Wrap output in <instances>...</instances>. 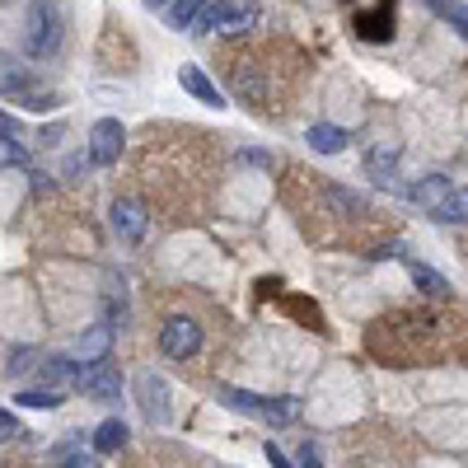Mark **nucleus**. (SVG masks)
Here are the masks:
<instances>
[{"instance_id": "f03ea898", "label": "nucleus", "mask_w": 468, "mask_h": 468, "mask_svg": "<svg viewBox=\"0 0 468 468\" xmlns=\"http://www.w3.org/2000/svg\"><path fill=\"white\" fill-rule=\"evenodd\" d=\"M197 347H201L197 319H169L165 328H159V352L169 361H188V356H197Z\"/></svg>"}, {"instance_id": "6e6552de", "label": "nucleus", "mask_w": 468, "mask_h": 468, "mask_svg": "<svg viewBox=\"0 0 468 468\" xmlns=\"http://www.w3.org/2000/svg\"><path fill=\"white\" fill-rule=\"evenodd\" d=\"M356 38L361 43H389L394 38V14L389 10H361L356 14Z\"/></svg>"}, {"instance_id": "9b49d317", "label": "nucleus", "mask_w": 468, "mask_h": 468, "mask_svg": "<svg viewBox=\"0 0 468 468\" xmlns=\"http://www.w3.org/2000/svg\"><path fill=\"white\" fill-rule=\"evenodd\" d=\"M132 436H127V421H117V417H108V421H98L94 426V450L98 455H113V450H122Z\"/></svg>"}, {"instance_id": "f8f14e48", "label": "nucleus", "mask_w": 468, "mask_h": 468, "mask_svg": "<svg viewBox=\"0 0 468 468\" xmlns=\"http://www.w3.org/2000/svg\"><path fill=\"white\" fill-rule=\"evenodd\" d=\"M408 272H413V286H417L421 295H431V300H445V295H450V291H455V286H450V281H445V277H440L436 268H426V262H413V268H408Z\"/></svg>"}, {"instance_id": "5701e85b", "label": "nucleus", "mask_w": 468, "mask_h": 468, "mask_svg": "<svg viewBox=\"0 0 468 468\" xmlns=\"http://www.w3.org/2000/svg\"><path fill=\"white\" fill-rule=\"evenodd\" d=\"M220 10H225L220 0H216V5H201L197 19H192V33H216L220 29Z\"/></svg>"}, {"instance_id": "cd10ccee", "label": "nucleus", "mask_w": 468, "mask_h": 468, "mask_svg": "<svg viewBox=\"0 0 468 468\" xmlns=\"http://www.w3.org/2000/svg\"><path fill=\"white\" fill-rule=\"evenodd\" d=\"M239 159L243 165H258V169H272V155H262V150H243Z\"/></svg>"}, {"instance_id": "7ed1b4c3", "label": "nucleus", "mask_w": 468, "mask_h": 468, "mask_svg": "<svg viewBox=\"0 0 468 468\" xmlns=\"http://www.w3.org/2000/svg\"><path fill=\"white\" fill-rule=\"evenodd\" d=\"M122 140H127V132H122V122L117 117H98L94 122V132H89V159L94 165H117L122 159Z\"/></svg>"}, {"instance_id": "4be33fe9", "label": "nucleus", "mask_w": 468, "mask_h": 468, "mask_svg": "<svg viewBox=\"0 0 468 468\" xmlns=\"http://www.w3.org/2000/svg\"><path fill=\"white\" fill-rule=\"evenodd\" d=\"M431 5H436V14L445 19V24H455L468 38V5H455V0H431Z\"/></svg>"}, {"instance_id": "1a4fd4ad", "label": "nucleus", "mask_w": 468, "mask_h": 468, "mask_svg": "<svg viewBox=\"0 0 468 468\" xmlns=\"http://www.w3.org/2000/svg\"><path fill=\"white\" fill-rule=\"evenodd\" d=\"M450 192H455V183L445 178V174H431V178H421V183H413V188H408V197H413V201H421L426 211H436Z\"/></svg>"}, {"instance_id": "20e7f679", "label": "nucleus", "mask_w": 468, "mask_h": 468, "mask_svg": "<svg viewBox=\"0 0 468 468\" xmlns=\"http://www.w3.org/2000/svg\"><path fill=\"white\" fill-rule=\"evenodd\" d=\"M136 389H140V413H146V421H150V426L169 421V384H165V379H159L155 370H146Z\"/></svg>"}, {"instance_id": "39448f33", "label": "nucleus", "mask_w": 468, "mask_h": 468, "mask_svg": "<svg viewBox=\"0 0 468 468\" xmlns=\"http://www.w3.org/2000/svg\"><path fill=\"white\" fill-rule=\"evenodd\" d=\"M178 85L188 89L197 104H207V108H225V94L211 85V75L201 71V66H178Z\"/></svg>"}, {"instance_id": "c756f323", "label": "nucleus", "mask_w": 468, "mask_h": 468, "mask_svg": "<svg viewBox=\"0 0 468 468\" xmlns=\"http://www.w3.org/2000/svg\"><path fill=\"white\" fill-rule=\"evenodd\" d=\"M56 136H61V122H56V127H43V136H38V140H43V146H56Z\"/></svg>"}, {"instance_id": "2eb2a0df", "label": "nucleus", "mask_w": 468, "mask_h": 468, "mask_svg": "<svg viewBox=\"0 0 468 468\" xmlns=\"http://www.w3.org/2000/svg\"><path fill=\"white\" fill-rule=\"evenodd\" d=\"M207 5V0H169L165 5V19H169V29H178V33H192V19H197V10Z\"/></svg>"}, {"instance_id": "412c9836", "label": "nucleus", "mask_w": 468, "mask_h": 468, "mask_svg": "<svg viewBox=\"0 0 468 468\" xmlns=\"http://www.w3.org/2000/svg\"><path fill=\"white\" fill-rule=\"evenodd\" d=\"M225 403L234 413H249V417H262V403L268 398H258V394H249V389H225Z\"/></svg>"}, {"instance_id": "a878e982", "label": "nucleus", "mask_w": 468, "mask_h": 468, "mask_svg": "<svg viewBox=\"0 0 468 468\" xmlns=\"http://www.w3.org/2000/svg\"><path fill=\"white\" fill-rule=\"evenodd\" d=\"M295 468H323V459H319V450H314V440L300 445V464H295Z\"/></svg>"}, {"instance_id": "423d86ee", "label": "nucleus", "mask_w": 468, "mask_h": 468, "mask_svg": "<svg viewBox=\"0 0 468 468\" xmlns=\"http://www.w3.org/2000/svg\"><path fill=\"white\" fill-rule=\"evenodd\" d=\"M61 43V24H56V14L47 10H33V38H29V56H52Z\"/></svg>"}, {"instance_id": "6ab92c4d", "label": "nucleus", "mask_w": 468, "mask_h": 468, "mask_svg": "<svg viewBox=\"0 0 468 468\" xmlns=\"http://www.w3.org/2000/svg\"><path fill=\"white\" fill-rule=\"evenodd\" d=\"M108 342H113V328H94L89 337H80V356H85V361H104Z\"/></svg>"}, {"instance_id": "0eeeda50", "label": "nucleus", "mask_w": 468, "mask_h": 468, "mask_svg": "<svg viewBox=\"0 0 468 468\" xmlns=\"http://www.w3.org/2000/svg\"><path fill=\"white\" fill-rule=\"evenodd\" d=\"M113 230L127 239V243H136L140 234H146V211L136 207V201H127V197H117L113 201Z\"/></svg>"}, {"instance_id": "c85d7f7f", "label": "nucleus", "mask_w": 468, "mask_h": 468, "mask_svg": "<svg viewBox=\"0 0 468 468\" xmlns=\"http://www.w3.org/2000/svg\"><path fill=\"white\" fill-rule=\"evenodd\" d=\"M14 431H19L14 413H5V408H0V440H5V436H14Z\"/></svg>"}, {"instance_id": "393cba45", "label": "nucleus", "mask_w": 468, "mask_h": 468, "mask_svg": "<svg viewBox=\"0 0 468 468\" xmlns=\"http://www.w3.org/2000/svg\"><path fill=\"white\" fill-rule=\"evenodd\" d=\"M19 104L33 108V113H43V108H52V104H56V98H52V94H29V89H24V94H19Z\"/></svg>"}, {"instance_id": "4468645a", "label": "nucleus", "mask_w": 468, "mask_h": 468, "mask_svg": "<svg viewBox=\"0 0 468 468\" xmlns=\"http://www.w3.org/2000/svg\"><path fill=\"white\" fill-rule=\"evenodd\" d=\"M394 159H398V150L389 146V150H370V155H365V169H370V178L379 183V188H394Z\"/></svg>"}, {"instance_id": "dca6fc26", "label": "nucleus", "mask_w": 468, "mask_h": 468, "mask_svg": "<svg viewBox=\"0 0 468 468\" xmlns=\"http://www.w3.org/2000/svg\"><path fill=\"white\" fill-rule=\"evenodd\" d=\"M253 19H258V10H253V5H239V10H234V5H225V10H220V29H216V33H230V38H234V33L249 29Z\"/></svg>"}, {"instance_id": "ddd939ff", "label": "nucleus", "mask_w": 468, "mask_h": 468, "mask_svg": "<svg viewBox=\"0 0 468 468\" xmlns=\"http://www.w3.org/2000/svg\"><path fill=\"white\" fill-rule=\"evenodd\" d=\"M431 220H440V225H464V220H468V188H455V192L431 211Z\"/></svg>"}, {"instance_id": "b1692460", "label": "nucleus", "mask_w": 468, "mask_h": 468, "mask_svg": "<svg viewBox=\"0 0 468 468\" xmlns=\"http://www.w3.org/2000/svg\"><path fill=\"white\" fill-rule=\"evenodd\" d=\"M33 361H38V352H33V347H14V356H10V375L33 370Z\"/></svg>"}, {"instance_id": "f3484780", "label": "nucleus", "mask_w": 468, "mask_h": 468, "mask_svg": "<svg viewBox=\"0 0 468 468\" xmlns=\"http://www.w3.org/2000/svg\"><path fill=\"white\" fill-rule=\"evenodd\" d=\"M262 417H268L272 426H286V421L300 417V403L295 398H268V403H262Z\"/></svg>"}, {"instance_id": "bb28decb", "label": "nucleus", "mask_w": 468, "mask_h": 468, "mask_svg": "<svg viewBox=\"0 0 468 468\" xmlns=\"http://www.w3.org/2000/svg\"><path fill=\"white\" fill-rule=\"evenodd\" d=\"M262 455H268V464H272V468H295V464H291L286 455H281V450H277V445H272V440H268V445H262Z\"/></svg>"}, {"instance_id": "9d476101", "label": "nucleus", "mask_w": 468, "mask_h": 468, "mask_svg": "<svg viewBox=\"0 0 468 468\" xmlns=\"http://www.w3.org/2000/svg\"><path fill=\"white\" fill-rule=\"evenodd\" d=\"M304 140H310V150H319V155H337V150H347V132H342V127H328V122H314Z\"/></svg>"}, {"instance_id": "f257e3e1", "label": "nucleus", "mask_w": 468, "mask_h": 468, "mask_svg": "<svg viewBox=\"0 0 468 468\" xmlns=\"http://www.w3.org/2000/svg\"><path fill=\"white\" fill-rule=\"evenodd\" d=\"M75 384L85 389L89 398H98V403H113V398H122V375L113 370L108 361H85L75 370Z\"/></svg>"}, {"instance_id": "a211bd4d", "label": "nucleus", "mask_w": 468, "mask_h": 468, "mask_svg": "<svg viewBox=\"0 0 468 468\" xmlns=\"http://www.w3.org/2000/svg\"><path fill=\"white\" fill-rule=\"evenodd\" d=\"M14 403H24V408H38V413H52L61 403V389H19Z\"/></svg>"}, {"instance_id": "aec40b11", "label": "nucleus", "mask_w": 468, "mask_h": 468, "mask_svg": "<svg viewBox=\"0 0 468 468\" xmlns=\"http://www.w3.org/2000/svg\"><path fill=\"white\" fill-rule=\"evenodd\" d=\"M38 375H43V384L52 379V389H56V384H66V379L75 375V365H71L66 356H47L43 365H38Z\"/></svg>"}, {"instance_id": "7c9ffc66", "label": "nucleus", "mask_w": 468, "mask_h": 468, "mask_svg": "<svg viewBox=\"0 0 468 468\" xmlns=\"http://www.w3.org/2000/svg\"><path fill=\"white\" fill-rule=\"evenodd\" d=\"M146 5H150V10H159V5H169V0H146Z\"/></svg>"}]
</instances>
